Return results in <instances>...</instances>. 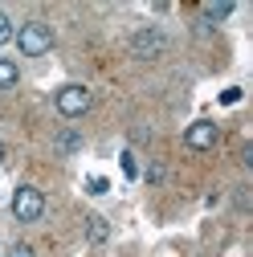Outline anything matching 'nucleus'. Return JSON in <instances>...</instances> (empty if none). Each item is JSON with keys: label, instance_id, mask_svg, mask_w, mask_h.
I'll list each match as a JSON object with an SVG mask.
<instances>
[{"label": "nucleus", "instance_id": "nucleus-9", "mask_svg": "<svg viewBox=\"0 0 253 257\" xmlns=\"http://www.w3.org/2000/svg\"><path fill=\"white\" fill-rule=\"evenodd\" d=\"M78 143H82V139H78L74 131H61V135H57V151H61V155H70V151H78Z\"/></svg>", "mask_w": 253, "mask_h": 257}, {"label": "nucleus", "instance_id": "nucleus-6", "mask_svg": "<svg viewBox=\"0 0 253 257\" xmlns=\"http://www.w3.org/2000/svg\"><path fill=\"white\" fill-rule=\"evenodd\" d=\"M106 233H110V229H106V216H86V241H90V245H102Z\"/></svg>", "mask_w": 253, "mask_h": 257}, {"label": "nucleus", "instance_id": "nucleus-1", "mask_svg": "<svg viewBox=\"0 0 253 257\" xmlns=\"http://www.w3.org/2000/svg\"><path fill=\"white\" fill-rule=\"evenodd\" d=\"M17 49H21L25 57H45V53L53 49V29H49L45 21L21 25V29H17Z\"/></svg>", "mask_w": 253, "mask_h": 257}, {"label": "nucleus", "instance_id": "nucleus-5", "mask_svg": "<svg viewBox=\"0 0 253 257\" xmlns=\"http://www.w3.org/2000/svg\"><path fill=\"white\" fill-rule=\"evenodd\" d=\"M216 139H220V131H216V122H208V118H196V122L184 131V143L192 147V151H212Z\"/></svg>", "mask_w": 253, "mask_h": 257}, {"label": "nucleus", "instance_id": "nucleus-8", "mask_svg": "<svg viewBox=\"0 0 253 257\" xmlns=\"http://www.w3.org/2000/svg\"><path fill=\"white\" fill-rule=\"evenodd\" d=\"M233 17V5L225 0V5H204V21L208 25H220V21H229Z\"/></svg>", "mask_w": 253, "mask_h": 257}, {"label": "nucleus", "instance_id": "nucleus-10", "mask_svg": "<svg viewBox=\"0 0 253 257\" xmlns=\"http://www.w3.org/2000/svg\"><path fill=\"white\" fill-rule=\"evenodd\" d=\"M86 192H90V196H106V192H110L106 176H90V180H86Z\"/></svg>", "mask_w": 253, "mask_h": 257}, {"label": "nucleus", "instance_id": "nucleus-2", "mask_svg": "<svg viewBox=\"0 0 253 257\" xmlns=\"http://www.w3.org/2000/svg\"><path fill=\"white\" fill-rule=\"evenodd\" d=\"M41 212H45V196H41V188L21 184V188L13 192V216L25 220V224H33V220H41Z\"/></svg>", "mask_w": 253, "mask_h": 257}, {"label": "nucleus", "instance_id": "nucleus-13", "mask_svg": "<svg viewBox=\"0 0 253 257\" xmlns=\"http://www.w3.org/2000/svg\"><path fill=\"white\" fill-rule=\"evenodd\" d=\"M5 159H9V147H5V143H0V164H5Z\"/></svg>", "mask_w": 253, "mask_h": 257}, {"label": "nucleus", "instance_id": "nucleus-12", "mask_svg": "<svg viewBox=\"0 0 253 257\" xmlns=\"http://www.w3.org/2000/svg\"><path fill=\"white\" fill-rule=\"evenodd\" d=\"M9 257H33V245H13Z\"/></svg>", "mask_w": 253, "mask_h": 257}, {"label": "nucleus", "instance_id": "nucleus-4", "mask_svg": "<svg viewBox=\"0 0 253 257\" xmlns=\"http://www.w3.org/2000/svg\"><path fill=\"white\" fill-rule=\"evenodd\" d=\"M164 33H160V29H155V25H147V29H139V33L131 37V53L139 57V61H151V57H160L164 53Z\"/></svg>", "mask_w": 253, "mask_h": 257}, {"label": "nucleus", "instance_id": "nucleus-7", "mask_svg": "<svg viewBox=\"0 0 253 257\" xmlns=\"http://www.w3.org/2000/svg\"><path fill=\"white\" fill-rule=\"evenodd\" d=\"M17 82H21V70H17V61L0 57V90H13Z\"/></svg>", "mask_w": 253, "mask_h": 257}, {"label": "nucleus", "instance_id": "nucleus-3", "mask_svg": "<svg viewBox=\"0 0 253 257\" xmlns=\"http://www.w3.org/2000/svg\"><path fill=\"white\" fill-rule=\"evenodd\" d=\"M53 102H57V110L66 114V118H82L90 110V90L86 86H61Z\"/></svg>", "mask_w": 253, "mask_h": 257}, {"label": "nucleus", "instance_id": "nucleus-11", "mask_svg": "<svg viewBox=\"0 0 253 257\" xmlns=\"http://www.w3.org/2000/svg\"><path fill=\"white\" fill-rule=\"evenodd\" d=\"M17 37V29H13V21H9V13H0V45H9Z\"/></svg>", "mask_w": 253, "mask_h": 257}]
</instances>
